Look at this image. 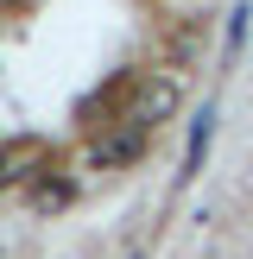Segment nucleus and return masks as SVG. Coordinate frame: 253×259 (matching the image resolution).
<instances>
[{
    "instance_id": "f257e3e1",
    "label": "nucleus",
    "mask_w": 253,
    "mask_h": 259,
    "mask_svg": "<svg viewBox=\"0 0 253 259\" xmlns=\"http://www.w3.org/2000/svg\"><path fill=\"white\" fill-rule=\"evenodd\" d=\"M177 108H184V76H177V70H152V76H139V82H133V114H126V120L164 126Z\"/></svg>"
},
{
    "instance_id": "f03ea898",
    "label": "nucleus",
    "mask_w": 253,
    "mask_h": 259,
    "mask_svg": "<svg viewBox=\"0 0 253 259\" xmlns=\"http://www.w3.org/2000/svg\"><path fill=\"white\" fill-rule=\"evenodd\" d=\"M146 133H152V126L126 120L120 133H108V139H95V146H89V164H101V171H114V164H133L139 152H146Z\"/></svg>"
},
{
    "instance_id": "7ed1b4c3",
    "label": "nucleus",
    "mask_w": 253,
    "mask_h": 259,
    "mask_svg": "<svg viewBox=\"0 0 253 259\" xmlns=\"http://www.w3.org/2000/svg\"><path fill=\"white\" fill-rule=\"evenodd\" d=\"M32 164H45V146H38V139H13V146H0V184H25Z\"/></svg>"
},
{
    "instance_id": "20e7f679",
    "label": "nucleus",
    "mask_w": 253,
    "mask_h": 259,
    "mask_svg": "<svg viewBox=\"0 0 253 259\" xmlns=\"http://www.w3.org/2000/svg\"><path fill=\"white\" fill-rule=\"evenodd\" d=\"M209 146H215V114L202 108V120L190 126V146H184V171H177V177H184V184H190V177L202 171V158H209Z\"/></svg>"
},
{
    "instance_id": "39448f33",
    "label": "nucleus",
    "mask_w": 253,
    "mask_h": 259,
    "mask_svg": "<svg viewBox=\"0 0 253 259\" xmlns=\"http://www.w3.org/2000/svg\"><path fill=\"white\" fill-rule=\"evenodd\" d=\"M32 202H38V209H63V202H70V184H38Z\"/></svg>"
}]
</instances>
